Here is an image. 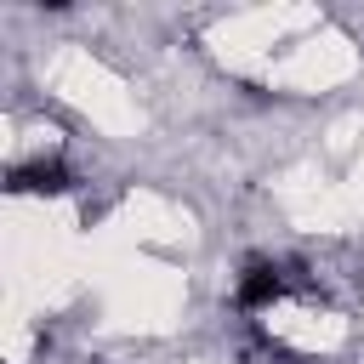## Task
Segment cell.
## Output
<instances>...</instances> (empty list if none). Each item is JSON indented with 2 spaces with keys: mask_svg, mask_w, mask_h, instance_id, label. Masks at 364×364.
Masks as SVG:
<instances>
[{
  "mask_svg": "<svg viewBox=\"0 0 364 364\" xmlns=\"http://www.w3.org/2000/svg\"><path fill=\"white\" fill-rule=\"evenodd\" d=\"M290 296V273L279 267V262H250L245 273H239V290H233V301L245 307V313H267V307H279Z\"/></svg>",
  "mask_w": 364,
  "mask_h": 364,
  "instance_id": "6da1fadb",
  "label": "cell"
}]
</instances>
